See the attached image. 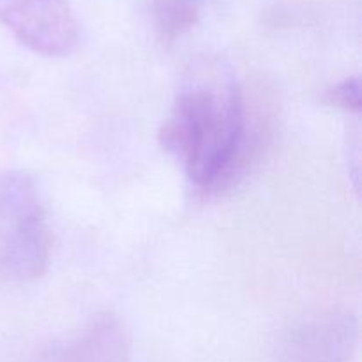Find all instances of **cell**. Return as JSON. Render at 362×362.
<instances>
[{
    "instance_id": "cell-4",
    "label": "cell",
    "mask_w": 362,
    "mask_h": 362,
    "mask_svg": "<svg viewBox=\"0 0 362 362\" xmlns=\"http://www.w3.org/2000/svg\"><path fill=\"white\" fill-rule=\"evenodd\" d=\"M34 362H131V339L122 322L103 311L76 334L46 346Z\"/></svg>"
},
{
    "instance_id": "cell-3",
    "label": "cell",
    "mask_w": 362,
    "mask_h": 362,
    "mask_svg": "<svg viewBox=\"0 0 362 362\" xmlns=\"http://www.w3.org/2000/svg\"><path fill=\"white\" fill-rule=\"evenodd\" d=\"M0 23L42 57L71 55L80 41L76 16L67 0H0Z\"/></svg>"
},
{
    "instance_id": "cell-1",
    "label": "cell",
    "mask_w": 362,
    "mask_h": 362,
    "mask_svg": "<svg viewBox=\"0 0 362 362\" xmlns=\"http://www.w3.org/2000/svg\"><path fill=\"white\" fill-rule=\"evenodd\" d=\"M158 140L198 189L225 184L244 141L243 90L228 60L218 55L191 60Z\"/></svg>"
},
{
    "instance_id": "cell-2",
    "label": "cell",
    "mask_w": 362,
    "mask_h": 362,
    "mask_svg": "<svg viewBox=\"0 0 362 362\" xmlns=\"http://www.w3.org/2000/svg\"><path fill=\"white\" fill-rule=\"evenodd\" d=\"M48 219L34 179L23 170L0 175V278L34 281L49 264Z\"/></svg>"
},
{
    "instance_id": "cell-5",
    "label": "cell",
    "mask_w": 362,
    "mask_h": 362,
    "mask_svg": "<svg viewBox=\"0 0 362 362\" xmlns=\"http://www.w3.org/2000/svg\"><path fill=\"white\" fill-rule=\"evenodd\" d=\"M356 343V317L350 311H331L296 329L285 352L288 362H346Z\"/></svg>"
},
{
    "instance_id": "cell-7",
    "label": "cell",
    "mask_w": 362,
    "mask_h": 362,
    "mask_svg": "<svg viewBox=\"0 0 362 362\" xmlns=\"http://www.w3.org/2000/svg\"><path fill=\"white\" fill-rule=\"evenodd\" d=\"M325 101L329 105L341 108L345 112L359 113L362 106V94H361V80L357 76L346 78L339 83L332 85L325 94Z\"/></svg>"
},
{
    "instance_id": "cell-6",
    "label": "cell",
    "mask_w": 362,
    "mask_h": 362,
    "mask_svg": "<svg viewBox=\"0 0 362 362\" xmlns=\"http://www.w3.org/2000/svg\"><path fill=\"white\" fill-rule=\"evenodd\" d=\"M200 0H154L152 20L163 45H172L182 37L198 20Z\"/></svg>"
}]
</instances>
